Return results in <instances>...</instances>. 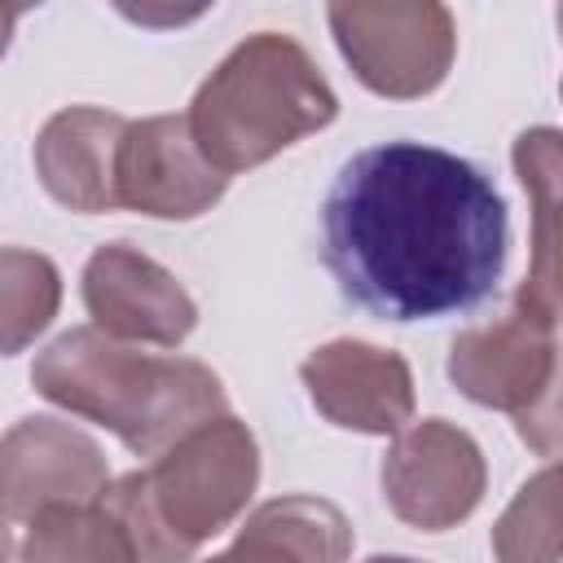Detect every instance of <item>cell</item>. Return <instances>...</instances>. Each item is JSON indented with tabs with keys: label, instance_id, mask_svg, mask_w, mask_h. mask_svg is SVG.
Listing matches in <instances>:
<instances>
[{
	"label": "cell",
	"instance_id": "obj_1",
	"mask_svg": "<svg viewBox=\"0 0 563 563\" xmlns=\"http://www.w3.org/2000/svg\"><path fill=\"white\" fill-rule=\"evenodd\" d=\"M325 268L374 317L466 312L506 268V202L462 154L387 141L352 154L321 211Z\"/></svg>",
	"mask_w": 563,
	"mask_h": 563
},
{
	"label": "cell",
	"instance_id": "obj_2",
	"mask_svg": "<svg viewBox=\"0 0 563 563\" xmlns=\"http://www.w3.org/2000/svg\"><path fill=\"white\" fill-rule=\"evenodd\" d=\"M44 400L114 431L136 457H158L194 427L229 413L224 383L189 356H154L97 325L57 334L31 365Z\"/></svg>",
	"mask_w": 563,
	"mask_h": 563
},
{
	"label": "cell",
	"instance_id": "obj_3",
	"mask_svg": "<svg viewBox=\"0 0 563 563\" xmlns=\"http://www.w3.org/2000/svg\"><path fill=\"white\" fill-rule=\"evenodd\" d=\"M260 484L251 427L220 413L158 453L145 471L110 479L101 501L123 519L141 563H189L202 541L224 532Z\"/></svg>",
	"mask_w": 563,
	"mask_h": 563
},
{
	"label": "cell",
	"instance_id": "obj_4",
	"mask_svg": "<svg viewBox=\"0 0 563 563\" xmlns=\"http://www.w3.org/2000/svg\"><path fill=\"white\" fill-rule=\"evenodd\" d=\"M339 97L312 53L277 31L246 35L194 92L189 132L224 176L251 172L295 141L330 128Z\"/></svg>",
	"mask_w": 563,
	"mask_h": 563
},
{
	"label": "cell",
	"instance_id": "obj_5",
	"mask_svg": "<svg viewBox=\"0 0 563 563\" xmlns=\"http://www.w3.org/2000/svg\"><path fill=\"white\" fill-rule=\"evenodd\" d=\"M325 18L352 75L391 101L435 92L457 53L453 13L435 0H343Z\"/></svg>",
	"mask_w": 563,
	"mask_h": 563
},
{
	"label": "cell",
	"instance_id": "obj_6",
	"mask_svg": "<svg viewBox=\"0 0 563 563\" xmlns=\"http://www.w3.org/2000/svg\"><path fill=\"white\" fill-rule=\"evenodd\" d=\"M378 479L400 523L444 532L475 515L488 488V466L471 431L449 418H422L391 440Z\"/></svg>",
	"mask_w": 563,
	"mask_h": 563
},
{
	"label": "cell",
	"instance_id": "obj_7",
	"mask_svg": "<svg viewBox=\"0 0 563 563\" xmlns=\"http://www.w3.org/2000/svg\"><path fill=\"white\" fill-rule=\"evenodd\" d=\"M110 488L106 453L79 427L35 413L18 418L0 444V493L9 528H26L53 506H88Z\"/></svg>",
	"mask_w": 563,
	"mask_h": 563
},
{
	"label": "cell",
	"instance_id": "obj_8",
	"mask_svg": "<svg viewBox=\"0 0 563 563\" xmlns=\"http://www.w3.org/2000/svg\"><path fill=\"white\" fill-rule=\"evenodd\" d=\"M84 308L119 343L180 347L198 325L194 295L132 242H106L84 264Z\"/></svg>",
	"mask_w": 563,
	"mask_h": 563
},
{
	"label": "cell",
	"instance_id": "obj_9",
	"mask_svg": "<svg viewBox=\"0 0 563 563\" xmlns=\"http://www.w3.org/2000/svg\"><path fill=\"white\" fill-rule=\"evenodd\" d=\"M559 369L554 325L528 317L523 308L497 312L479 325H466L449 347V378L453 387L484 405L519 418L532 409Z\"/></svg>",
	"mask_w": 563,
	"mask_h": 563
},
{
	"label": "cell",
	"instance_id": "obj_10",
	"mask_svg": "<svg viewBox=\"0 0 563 563\" xmlns=\"http://www.w3.org/2000/svg\"><path fill=\"white\" fill-rule=\"evenodd\" d=\"M229 176L207 163L189 132V114H154L128 123L119 150V207L154 220H194L211 211Z\"/></svg>",
	"mask_w": 563,
	"mask_h": 563
},
{
	"label": "cell",
	"instance_id": "obj_11",
	"mask_svg": "<svg viewBox=\"0 0 563 563\" xmlns=\"http://www.w3.org/2000/svg\"><path fill=\"white\" fill-rule=\"evenodd\" d=\"M317 413L343 431L400 435L413 418V374L391 347L365 339H330L299 365Z\"/></svg>",
	"mask_w": 563,
	"mask_h": 563
},
{
	"label": "cell",
	"instance_id": "obj_12",
	"mask_svg": "<svg viewBox=\"0 0 563 563\" xmlns=\"http://www.w3.org/2000/svg\"><path fill=\"white\" fill-rule=\"evenodd\" d=\"M128 119L101 106H66L35 136V176L53 202L97 216L119 207V150Z\"/></svg>",
	"mask_w": 563,
	"mask_h": 563
},
{
	"label": "cell",
	"instance_id": "obj_13",
	"mask_svg": "<svg viewBox=\"0 0 563 563\" xmlns=\"http://www.w3.org/2000/svg\"><path fill=\"white\" fill-rule=\"evenodd\" d=\"M515 176L532 202V255L515 308L559 325L563 321V132L523 128L510 145Z\"/></svg>",
	"mask_w": 563,
	"mask_h": 563
},
{
	"label": "cell",
	"instance_id": "obj_14",
	"mask_svg": "<svg viewBox=\"0 0 563 563\" xmlns=\"http://www.w3.org/2000/svg\"><path fill=\"white\" fill-rule=\"evenodd\" d=\"M352 523L347 515L308 493L273 497L246 515L233 545L207 563H347Z\"/></svg>",
	"mask_w": 563,
	"mask_h": 563
},
{
	"label": "cell",
	"instance_id": "obj_15",
	"mask_svg": "<svg viewBox=\"0 0 563 563\" xmlns=\"http://www.w3.org/2000/svg\"><path fill=\"white\" fill-rule=\"evenodd\" d=\"M22 563H141L123 519L97 497L88 506H53L26 523Z\"/></svg>",
	"mask_w": 563,
	"mask_h": 563
},
{
	"label": "cell",
	"instance_id": "obj_16",
	"mask_svg": "<svg viewBox=\"0 0 563 563\" xmlns=\"http://www.w3.org/2000/svg\"><path fill=\"white\" fill-rule=\"evenodd\" d=\"M497 563H563V457L537 471L493 523Z\"/></svg>",
	"mask_w": 563,
	"mask_h": 563
},
{
	"label": "cell",
	"instance_id": "obj_17",
	"mask_svg": "<svg viewBox=\"0 0 563 563\" xmlns=\"http://www.w3.org/2000/svg\"><path fill=\"white\" fill-rule=\"evenodd\" d=\"M62 303V277L57 264L40 251L4 246L0 251V330H4V356H18L53 317Z\"/></svg>",
	"mask_w": 563,
	"mask_h": 563
},
{
	"label": "cell",
	"instance_id": "obj_18",
	"mask_svg": "<svg viewBox=\"0 0 563 563\" xmlns=\"http://www.w3.org/2000/svg\"><path fill=\"white\" fill-rule=\"evenodd\" d=\"M515 431L537 457H554V462L563 457V356H559V369L545 396L515 418Z\"/></svg>",
	"mask_w": 563,
	"mask_h": 563
},
{
	"label": "cell",
	"instance_id": "obj_19",
	"mask_svg": "<svg viewBox=\"0 0 563 563\" xmlns=\"http://www.w3.org/2000/svg\"><path fill=\"white\" fill-rule=\"evenodd\" d=\"M365 563H422V559H405V554H374Z\"/></svg>",
	"mask_w": 563,
	"mask_h": 563
},
{
	"label": "cell",
	"instance_id": "obj_20",
	"mask_svg": "<svg viewBox=\"0 0 563 563\" xmlns=\"http://www.w3.org/2000/svg\"><path fill=\"white\" fill-rule=\"evenodd\" d=\"M559 31H563V9H559Z\"/></svg>",
	"mask_w": 563,
	"mask_h": 563
}]
</instances>
